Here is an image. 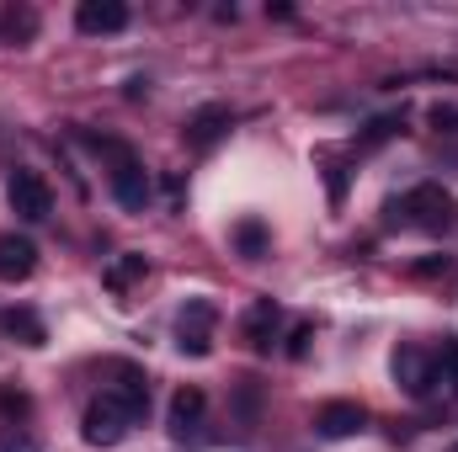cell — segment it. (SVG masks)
I'll use <instances>...</instances> for the list:
<instances>
[{
	"instance_id": "6da1fadb",
	"label": "cell",
	"mask_w": 458,
	"mask_h": 452,
	"mask_svg": "<svg viewBox=\"0 0 458 452\" xmlns=\"http://www.w3.org/2000/svg\"><path fill=\"white\" fill-rule=\"evenodd\" d=\"M394 213H400V224L421 229V234H454L458 229V197L448 187H437V181H421V187H411V192L394 203Z\"/></svg>"
},
{
	"instance_id": "7a4b0ae2",
	"label": "cell",
	"mask_w": 458,
	"mask_h": 452,
	"mask_svg": "<svg viewBox=\"0 0 458 452\" xmlns=\"http://www.w3.org/2000/svg\"><path fill=\"white\" fill-rule=\"evenodd\" d=\"M5 203H11V213H16L21 224H43V219L54 213V192H48V181H43L38 171H27V165L11 171V181H5Z\"/></svg>"
},
{
	"instance_id": "3957f363",
	"label": "cell",
	"mask_w": 458,
	"mask_h": 452,
	"mask_svg": "<svg viewBox=\"0 0 458 452\" xmlns=\"http://www.w3.org/2000/svg\"><path fill=\"white\" fill-rule=\"evenodd\" d=\"M133 426H139V421H133V415H128V410L117 405L113 394H102V399H91V405H86L81 437H86L91 448H117V442H123V437H128Z\"/></svg>"
},
{
	"instance_id": "277c9868",
	"label": "cell",
	"mask_w": 458,
	"mask_h": 452,
	"mask_svg": "<svg viewBox=\"0 0 458 452\" xmlns=\"http://www.w3.org/2000/svg\"><path fill=\"white\" fill-rule=\"evenodd\" d=\"M102 378H107V389H102V394H113L133 421H144V415H149V378H144V367H139V362H102Z\"/></svg>"
},
{
	"instance_id": "5b68a950",
	"label": "cell",
	"mask_w": 458,
	"mask_h": 452,
	"mask_svg": "<svg viewBox=\"0 0 458 452\" xmlns=\"http://www.w3.org/2000/svg\"><path fill=\"white\" fill-rule=\"evenodd\" d=\"M214 325H219V309L208 298H187V309L176 314V346H182V356H208L214 351Z\"/></svg>"
},
{
	"instance_id": "8992f818",
	"label": "cell",
	"mask_w": 458,
	"mask_h": 452,
	"mask_svg": "<svg viewBox=\"0 0 458 452\" xmlns=\"http://www.w3.org/2000/svg\"><path fill=\"white\" fill-rule=\"evenodd\" d=\"M113 197L123 213H144L149 208V197H155V187H149V171L133 160V155H123L113 165Z\"/></svg>"
},
{
	"instance_id": "52a82bcc",
	"label": "cell",
	"mask_w": 458,
	"mask_h": 452,
	"mask_svg": "<svg viewBox=\"0 0 458 452\" xmlns=\"http://www.w3.org/2000/svg\"><path fill=\"white\" fill-rule=\"evenodd\" d=\"M203 410H208V394L198 389V383H182L176 394H171V437L176 442H203Z\"/></svg>"
},
{
	"instance_id": "ba28073f",
	"label": "cell",
	"mask_w": 458,
	"mask_h": 452,
	"mask_svg": "<svg viewBox=\"0 0 458 452\" xmlns=\"http://www.w3.org/2000/svg\"><path fill=\"white\" fill-rule=\"evenodd\" d=\"M362 426H368V410H362L357 399H331V405L315 410V437H326V442H346V437H357Z\"/></svg>"
},
{
	"instance_id": "9c48e42d",
	"label": "cell",
	"mask_w": 458,
	"mask_h": 452,
	"mask_svg": "<svg viewBox=\"0 0 458 452\" xmlns=\"http://www.w3.org/2000/svg\"><path fill=\"white\" fill-rule=\"evenodd\" d=\"M389 372H394V383H400L411 399H432V356H427L421 346H400L394 362H389Z\"/></svg>"
},
{
	"instance_id": "30bf717a",
	"label": "cell",
	"mask_w": 458,
	"mask_h": 452,
	"mask_svg": "<svg viewBox=\"0 0 458 452\" xmlns=\"http://www.w3.org/2000/svg\"><path fill=\"white\" fill-rule=\"evenodd\" d=\"M283 331V309H277V298H256L245 314H240V336L250 351H272V340Z\"/></svg>"
},
{
	"instance_id": "8fae6325",
	"label": "cell",
	"mask_w": 458,
	"mask_h": 452,
	"mask_svg": "<svg viewBox=\"0 0 458 452\" xmlns=\"http://www.w3.org/2000/svg\"><path fill=\"white\" fill-rule=\"evenodd\" d=\"M229 122H234V113H229L225 102H208V107H198V113L187 117L182 138H187V149H214L229 133Z\"/></svg>"
},
{
	"instance_id": "7c38bea8",
	"label": "cell",
	"mask_w": 458,
	"mask_h": 452,
	"mask_svg": "<svg viewBox=\"0 0 458 452\" xmlns=\"http://www.w3.org/2000/svg\"><path fill=\"white\" fill-rule=\"evenodd\" d=\"M75 27L102 38V32H123L128 27V5L123 0H81L75 5Z\"/></svg>"
},
{
	"instance_id": "4fadbf2b",
	"label": "cell",
	"mask_w": 458,
	"mask_h": 452,
	"mask_svg": "<svg viewBox=\"0 0 458 452\" xmlns=\"http://www.w3.org/2000/svg\"><path fill=\"white\" fill-rule=\"evenodd\" d=\"M38 272V245L27 234H0V282H27Z\"/></svg>"
},
{
	"instance_id": "5bb4252c",
	"label": "cell",
	"mask_w": 458,
	"mask_h": 452,
	"mask_svg": "<svg viewBox=\"0 0 458 452\" xmlns=\"http://www.w3.org/2000/svg\"><path fill=\"white\" fill-rule=\"evenodd\" d=\"M432 394L443 405L458 399V340H443V351L432 356Z\"/></svg>"
},
{
	"instance_id": "9a60e30c",
	"label": "cell",
	"mask_w": 458,
	"mask_h": 452,
	"mask_svg": "<svg viewBox=\"0 0 458 452\" xmlns=\"http://www.w3.org/2000/svg\"><path fill=\"white\" fill-rule=\"evenodd\" d=\"M229 239H234V250H240L245 261H261V255H267V245H272V234H267V224H261V219H240Z\"/></svg>"
},
{
	"instance_id": "2e32d148",
	"label": "cell",
	"mask_w": 458,
	"mask_h": 452,
	"mask_svg": "<svg viewBox=\"0 0 458 452\" xmlns=\"http://www.w3.org/2000/svg\"><path fill=\"white\" fill-rule=\"evenodd\" d=\"M144 272H149V261H144V255H133V250H128V255H117L113 266H107V272H102V282H107V293H128V288H133V282H139V277H144Z\"/></svg>"
},
{
	"instance_id": "e0dca14e",
	"label": "cell",
	"mask_w": 458,
	"mask_h": 452,
	"mask_svg": "<svg viewBox=\"0 0 458 452\" xmlns=\"http://www.w3.org/2000/svg\"><path fill=\"white\" fill-rule=\"evenodd\" d=\"M0 325H5L11 336H21V346H43V320H38V314H27V309H11Z\"/></svg>"
},
{
	"instance_id": "ac0fdd59",
	"label": "cell",
	"mask_w": 458,
	"mask_h": 452,
	"mask_svg": "<svg viewBox=\"0 0 458 452\" xmlns=\"http://www.w3.org/2000/svg\"><path fill=\"white\" fill-rule=\"evenodd\" d=\"M400 122H405L400 113H389V117H373V122H368V133H362V149H373V144H384V138H394V133H400Z\"/></svg>"
},
{
	"instance_id": "d6986e66",
	"label": "cell",
	"mask_w": 458,
	"mask_h": 452,
	"mask_svg": "<svg viewBox=\"0 0 458 452\" xmlns=\"http://www.w3.org/2000/svg\"><path fill=\"white\" fill-rule=\"evenodd\" d=\"M27 410H32V399L21 389H0V415L5 421H27Z\"/></svg>"
},
{
	"instance_id": "ffe728a7",
	"label": "cell",
	"mask_w": 458,
	"mask_h": 452,
	"mask_svg": "<svg viewBox=\"0 0 458 452\" xmlns=\"http://www.w3.org/2000/svg\"><path fill=\"white\" fill-rule=\"evenodd\" d=\"M427 122H432L437 133H458V107H454V102H437V107L427 113Z\"/></svg>"
},
{
	"instance_id": "44dd1931",
	"label": "cell",
	"mask_w": 458,
	"mask_h": 452,
	"mask_svg": "<svg viewBox=\"0 0 458 452\" xmlns=\"http://www.w3.org/2000/svg\"><path fill=\"white\" fill-rule=\"evenodd\" d=\"M310 340H315V325H310V320H299V325H293V336H288V356H293V362H299V356H310Z\"/></svg>"
},
{
	"instance_id": "7402d4cb",
	"label": "cell",
	"mask_w": 458,
	"mask_h": 452,
	"mask_svg": "<svg viewBox=\"0 0 458 452\" xmlns=\"http://www.w3.org/2000/svg\"><path fill=\"white\" fill-rule=\"evenodd\" d=\"M411 272H416V277H448V272H454V255H427V261H416Z\"/></svg>"
},
{
	"instance_id": "603a6c76",
	"label": "cell",
	"mask_w": 458,
	"mask_h": 452,
	"mask_svg": "<svg viewBox=\"0 0 458 452\" xmlns=\"http://www.w3.org/2000/svg\"><path fill=\"white\" fill-rule=\"evenodd\" d=\"M0 452H43V448H38L27 431H16V426H11V431H0Z\"/></svg>"
},
{
	"instance_id": "cb8c5ba5",
	"label": "cell",
	"mask_w": 458,
	"mask_h": 452,
	"mask_svg": "<svg viewBox=\"0 0 458 452\" xmlns=\"http://www.w3.org/2000/svg\"><path fill=\"white\" fill-rule=\"evenodd\" d=\"M32 27H38L32 11H11V16H5V32H11V38H32Z\"/></svg>"
},
{
	"instance_id": "d4e9b609",
	"label": "cell",
	"mask_w": 458,
	"mask_h": 452,
	"mask_svg": "<svg viewBox=\"0 0 458 452\" xmlns=\"http://www.w3.org/2000/svg\"><path fill=\"white\" fill-rule=\"evenodd\" d=\"M326 181H331V203H342V197H346V171H342V165H331V176H326Z\"/></svg>"
},
{
	"instance_id": "484cf974",
	"label": "cell",
	"mask_w": 458,
	"mask_h": 452,
	"mask_svg": "<svg viewBox=\"0 0 458 452\" xmlns=\"http://www.w3.org/2000/svg\"><path fill=\"white\" fill-rule=\"evenodd\" d=\"M454 452H458V448H454Z\"/></svg>"
}]
</instances>
